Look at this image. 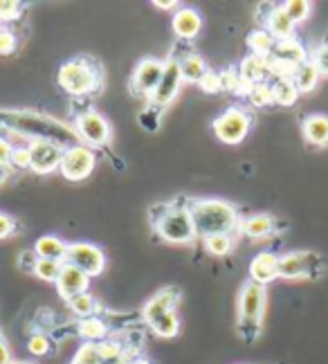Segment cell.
<instances>
[{"label": "cell", "mask_w": 328, "mask_h": 364, "mask_svg": "<svg viewBox=\"0 0 328 364\" xmlns=\"http://www.w3.org/2000/svg\"><path fill=\"white\" fill-rule=\"evenodd\" d=\"M189 212L196 228V236H203V239L213 234H232L238 225L236 207L227 200H218V198L196 200Z\"/></svg>", "instance_id": "obj_1"}, {"label": "cell", "mask_w": 328, "mask_h": 364, "mask_svg": "<svg viewBox=\"0 0 328 364\" xmlns=\"http://www.w3.org/2000/svg\"><path fill=\"white\" fill-rule=\"evenodd\" d=\"M268 292L265 286L248 282L240 288L238 295V333L243 335L245 342H254L261 333L263 315H265Z\"/></svg>", "instance_id": "obj_2"}, {"label": "cell", "mask_w": 328, "mask_h": 364, "mask_svg": "<svg viewBox=\"0 0 328 364\" xmlns=\"http://www.w3.org/2000/svg\"><path fill=\"white\" fill-rule=\"evenodd\" d=\"M99 81H102L99 70L85 59L68 61L59 68V86L75 97L95 92L99 88Z\"/></svg>", "instance_id": "obj_3"}, {"label": "cell", "mask_w": 328, "mask_h": 364, "mask_svg": "<svg viewBox=\"0 0 328 364\" xmlns=\"http://www.w3.org/2000/svg\"><path fill=\"white\" fill-rule=\"evenodd\" d=\"M324 274V261L317 252L297 250L279 257L281 279H317Z\"/></svg>", "instance_id": "obj_4"}, {"label": "cell", "mask_w": 328, "mask_h": 364, "mask_svg": "<svg viewBox=\"0 0 328 364\" xmlns=\"http://www.w3.org/2000/svg\"><path fill=\"white\" fill-rule=\"evenodd\" d=\"M5 117H9L7 124H11L14 129L34 135V139H52V142H59V139L73 135V131H68L63 124L50 117H38L32 113H7Z\"/></svg>", "instance_id": "obj_5"}, {"label": "cell", "mask_w": 328, "mask_h": 364, "mask_svg": "<svg viewBox=\"0 0 328 364\" xmlns=\"http://www.w3.org/2000/svg\"><path fill=\"white\" fill-rule=\"evenodd\" d=\"M155 230H158L160 239L169 243H191L196 239V228L191 220L189 209H169L166 214L160 216V220L155 223Z\"/></svg>", "instance_id": "obj_6"}, {"label": "cell", "mask_w": 328, "mask_h": 364, "mask_svg": "<svg viewBox=\"0 0 328 364\" xmlns=\"http://www.w3.org/2000/svg\"><path fill=\"white\" fill-rule=\"evenodd\" d=\"M250 126H252V117L243 108L232 106L218 119H213V133L225 144H240L248 137Z\"/></svg>", "instance_id": "obj_7"}, {"label": "cell", "mask_w": 328, "mask_h": 364, "mask_svg": "<svg viewBox=\"0 0 328 364\" xmlns=\"http://www.w3.org/2000/svg\"><path fill=\"white\" fill-rule=\"evenodd\" d=\"M95 164H97V156H95V151L90 146L73 144V146H65L59 169H61L63 178L79 182V180H85L92 173Z\"/></svg>", "instance_id": "obj_8"}, {"label": "cell", "mask_w": 328, "mask_h": 364, "mask_svg": "<svg viewBox=\"0 0 328 364\" xmlns=\"http://www.w3.org/2000/svg\"><path fill=\"white\" fill-rule=\"evenodd\" d=\"M68 263L77 265L88 277H99L106 268V257L104 252L92 243H73L68 247Z\"/></svg>", "instance_id": "obj_9"}, {"label": "cell", "mask_w": 328, "mask_h": 364, "mask_svg": "<svg viewBox=\"0 0 328 364\" xmlns=\"http://www.w3.org/2000/svg\"><path fill=\"white\" fill-rule=\"evenodd\" d=\"M77 135L88 146H104L110 142V126L97 110H85L77 117Z\"/></svg>", "instance_id": "obj_10"}, {"label": "cell", "mask_w": 328, "mask_h": 364, "mask_svg": "<svg viewBox=\"0 0 328 364\" xmlns=\"http://www.w3.org/2000/svg\"><path fill=\"white\" fill-rule=\"evenodd\" d=\"M164 73V61L158 59H142L131 77V88L139 97H149L160 86V79Z\"/></svg>", "instance_id": "obj_11"}, {"label": "cell", "mask_w": 328, "mask_h": 364, "mask_svg": "<svg viewBox=\"0 0 328 364\" xmlns=\"http://www.w3.org/2000/svg\"><path fill=\"white\" fill-rule=\"evenodd\" d=\"M63 146L52 139H32L30 153H32V169L36 173H50L59 169L63 160Z\"/></svg>", "instance_id": "obj_12"}, {"label": "cell", "mask_w": 328, "mask_h": 364, "mask_svg": "<svg viewBox=\"0 0 328 364\" xmlns=\"http://www.w3.org/2000/svg\"><path fill=\"white\" fill-rule=\"evenodd\" d=\"M182 81L184 79H182V73H180V61L178 59H169L164 63V73H162V79H160V86L155 88V92L151 95L153 106H158V108L169 106L171 102L176 100Z\"/></svg>", "instance_id": "obj_13"}, {"label": "cell", "mask_w": 328, "mask_h": 364, "mask_svg": "<svg viewBox=\"0 0 328 364\" xmlns=\"http://www.w3.org/2000/svg\"><path fill=\"white\" fill-rule=\"evenodd\" d=\"M90 286V277L83 270H79L73 263H63V270L56 279V290L63 299H73L75 295H81V292H88Z\"/></svg>", "instance_id": "obj_14"}, {"label": "cell", "mask_w": 328, "mask_h": 364, "mask_svg": "<svg viewBox=\"0 0 328 364\" xmlns=\"http://www.w3.org/2000/svg\"><path fill=\"white\" fill-rule=\"evenodd\" d=\"M279 277V257L273 252H261L256 255L250 263V282L268 286L270 282H275Z\"/></svg>", "instance_id": "obj_15"}, {"label": "cell", "mask_w": 328, "mask_h": 364, "mask_svg": "<svg viewBox=\"0 0 328 364\" xmlns=\"http://www.w3.org/2000/svg\"><path fill=\"white\" fill-rule=\"evenodd\" d=\"M178 297H180V290L176 288H166L162 292H158L153 299H149V304L144 306V321L151 326L155 324L160 317H164L166 313L176 311V304H178Z\"/></svg>", "instance_id": "obj_16"}, {"label": "cell", "mask_w": 328, "mask_h": 364, "mask_svg": "<svg viewBox=\"0 0 328 364\" xmlns=\"http://www.w3.org/2000/svg\"><path fill=\"white\" fill-rule=\"evenodd\" d=\"M265 32L273 36L277 43H281V41H292V36H295V23L290 21L286 9L277 7V9H273V11L268 14Z\"/></svg>", "instance_id": "obj_17"}, {"label": "cell", "mask_w": 328, "mask_h": 364, "mask_svg": "<svg viewBox=\"0 0 328 364\" xmlns=\"http://www.w3.org/2000/svg\"><path fill=\"white\" fill-rule=\"evenodd\" d=\"M302 133L310 146H328V115H308L302 124Z\"/></svg>", "instance_id": "obj_18"}, {"label": "cell", "mask_w": 328, "mask_h": 364, "mask_svg": "<svg viewBox=\"0 0 328 364\" xmlns=\"http://www.w3.org/2000/svg\"><path fill=\"white\" fill-rule=\"evenodd\" d=\"M240 79L248 86H256V83H263L265 75H270V59L256 57V54H250V57L243 59L240 63Z\"/></svg>", "instance_id": "obj_19"}, {"label": "cell", "mask_w": 328, "mask_h": 364, "mask_svg": "<svg viewBox=\"0 0 328 364\" xmlns=\"http://www.w3.org/2000/svg\"><path fill=\"white\" fill-rule=\"evenodd\" d=\"M203 18L196 9H180L174 16V32L180 38H194L201 32Z\"/></svg>", "instance_id": "obj_20"}, {"label": "cell", "mask_w": 328, "mask_h": 364, "mask_svg": "<svg viewBox=\"0 0 328 364\" xmlns=\"http://www.w3.org/2000/svg\"><path fill=\"white\" fill-rule=\"evenodd\" d=\"M68 243H63L59 236H41V239L36 241L34 245V252L38 259H52V261H65L68 257Z\"/></svg>", "instance_id": "obj_21"}, {"label": "cell", "mask_w": 328, "mask_h": 364, "mask_svg": "<svg viewBox=\"0 0 328 364\" xmlns=\"http://www.w3.org/2000/svg\"><path fill=\"white\" fill-rule=\"evenodd\" d=\"M240 230L250 239H265L275 232V218L268 214H252L240 223Z\"/></svg>", "instance_id": "obj_22"}, {"label": "cell", "mask_w": 328, "mask_h": 364, "mask_svg": "<svg viewBox=\"0 0 328 364\" xmlns=\"http://www.w3.org/2000/svg\"><path fill=\"white\" fill-rule=\"evenodd\" d=\"M270 59H275V61H281V63H288V65H302L306 63V50L295 43V38L292 41H281V43L275 46V52H273V57Z\"/></svg>", "instance_id": "obj_23"}, {"label": "cell", "mask_w": 328, "mask_h": 364, "mask_svg": "<svg viewBox=\"0 0 328 364\" xmlns=\"http://www.w3.org/2000/svg\"><path fill=\"white\" fill-rule=\"evenodd\" d=\"M319 75L322 73L317 70V65L312 63V61H306L302 65H297L295 75H292V81H295V86L299 88V92H310L312 88L317 86Z\"/></svg>", "instance_id": "obj_24"}, {"label": "cell", "mask_w": 328, "mask_h": 364, "mask_svg": "<svg viewBox=\"0 0 328 364\" xmlns=\"http://www.w3.org/2000/svg\"><path fill=\"white\" fill-rule=\"evenodd\" d=\"M180 73L184 81H194V83H201L203 77L209 73L207 63L198 57V54H187V57L180 59Z\"/></svg>", "instance_id": "obj_25"}, {"label": "cell", "mask_w": 328, "mask_h": 364, "mask_svg": "<svg viewBox=\"0 0 328 364\" xmlns=\"http://www.w3.org/2000/svg\"><path fill=\"white\" fill-rule=\"evenodd\" d=\"M273 102L279 104V106H292L299 97V88L295 86V81L283 77V79H277L273 86Z\"/></svg>", "instance_id": "obj_26"}, {"label": "cell", "mask_w": 328, "mask_h": 364, "mask_svg": "<svg viewBox=\"0 0 328 364\" xmlns=\"http://www.w3.org/2000/svg\"><path fill=\"white\" fill-rule=\"evenodd\" d=\"M248 46L252 48V54H256V57H263V59H270L275 52V46L277 41L270 36L265 30H256L248 36Z\"/></svg>", "instance_id": "obj_27"}, {"label": "cell", "mask_w": 328, "mask_h": 364, "mask_svg": "<svg viewBox=\"0 0 328 364\" xmlns=\"http://www.w3.org/2000/svg\"><path fill=\"white\" fill-rule=\"evenodd\" d=\"M77 331H79V335H81L83 340H88V344L106 338V324L99 317H85V319H81Z\"/></svg>", "instance_id": "obj_28"}, {"label": "cell", "mask_w": 328, "mask_h": 364, "mask_svg": "<svg viewBox=\"0 0 328 364\" xmlns=\"http://www.w3.org/2000/svg\"><path fill=\"white\" fill-rule=\"evenodd\" d=\"M153 333L158 335V338H176L178 331H180V317L176 311L166 313L164 317H160L155 324H151Z\"/></svg>", "instance_id": "obj_29"}, {"label": "cell", "mask_w": 328, "mask_h": 364, "mask_svg": "<svg viewBox=\"0 0 328 364\" xmlns=\"http://www.w3.org/2000/svg\"><path fill=\"white\" fill-rule=\"evenodd\" d=\"M63 263L65 261H52V259H38L36 265H34V274L43 282H54L59 279L61 270H63Z\"/></svg>", "instance_id": "obj_30"}, {"label": "cell", "mask_w": 328, "mask_h": 364, "mask_svg": "<svg viewBox=\"0 0 328 364\" xmlns=\"http://www.w3.org/2000/svg\"><path fill=\"white\" fill-rule=\"evenodd\" d=\"M205 247L213 257H225L227 252L234 247V241H232L230 234H213V236H207L205 239Z\"/></svg>", "instance_id": "obj_31"}, {"label": "cell", "mask_w": 328, "mask_h": 364, "mask_svg": "<svg viewBox=\"0 0 328 364\" xmlns=\"http://www.w3.org/2000/svg\"><path fill=\"white\" fill-rule=\"evenodd\" d=\"M70 304V311H73L77 317L85 319V317H92L95 313V297L88 295V292H81V295H75L73 299H68Z\"/></svg>", "instance_id": "obj_32"}, {"label": "cell", "mask_w": 328, "mask_h": 364, "mask_svg": "<svg viewBox=\"0 0 328 364\" xmlns=\"http://www.w3.org/2000/svg\"><path fill=\"white\" fill-rule=\"evenodd\" d=\"M283 9H286V14L290 16V21H292L295 25H299V23H304V21L310 16L312 5L306 3V0H288V3L283 5Z\"/></svg>", "instance_id": "obj_33"}, {"label": "cell", "mask_w": 328, "mask_h": 364, "mask_svg": "<svg viewBox=\"0 0 328 364\" xmlns=\"http://www.w3.org/2000/svg\"><path fill=\"white\" fill-rule=\"evenodd\" d=\"M248 100L254 106H268V104H273V88H270L268 83H256V86H250Z\"/></svg>", "instance_id": "obj_34"}, {"label": "cell", "mask_w": 328, "mask_h": 364, "mask_svg": "<svg viewBox=\"0 0 328 364\" xmlns=\"http://www.w3.org/2000/svg\"><path fill=\"white\" fill-rule=\"evenodd\" d=\"M27 351H30L32 355H36V358L48 355V351H50V340H48V335H43V333L32 335L30 342H27Z\"/></svg>", "instance_id": "obj_35"}, {"label": "cell", "mask_w": 328, "mask_h": 364, "mask_svg": "<svg viewBox=\"0 0 328 364\" xmlns=\"http://www.w3.org/2000/svg\"><path fill=\"white\" fill-rule=\"evenodd\" d=\"M11 166L16 169H32V153L30 146H14V156H11Z\"/></svg>", "instance_id": "obj_36"}, {"label": "cell", "mask_w": 328, "mask_h": 364, "mask_svg": "<svg viewBox=\"0 0 328 364\" xmlns=\"http://www.w3.org/2000/svg\"><path fill=\"white\" fill-rule=\"evenodd\" d=\"M99 362H102V358H99L97 344H85L79 348V353L73 364H99Z\"/></svg>", "instance_id": "obj_37"}, {"label": "cell", "mask_w": 328, "mask_h": 364, "mask_svg": "<svg viewBox=\"0 0 328 364\" xmlns=\"http://www.w3.org/2000/svg\"><path fill=\"white\" fill-rule=\"evenodd\" d=\"M221 77V86L223 90H238L240 83H243V79H240L238 73H234V70H225V73H218Z\"/></svg>", "instance_id": "obj_38"}, {"label": "cell", "mask_w": 328, "mask_h": 364, "mask_svg": "<svg viewBox=\"0 0 328 364\" xmlns=\"http://www.w3.org/2000/svg\"><path fill=\"white\" fill-rule=\"evenodd\" d=\"M310 61L317 65V70H319L322 75H328V43L319 46V48L315 50V54H312V59H310Z\"/></svg>", "instance_id": "obj_39"}, {"label": "cell", "mask_w": 328, "mask_h": 364, "mask_svg": "<svg viewBox=\"0 0 328 364\" xmlns=\"http://www.w3.org/2000/svg\"><path fill=\"white\" fill-rule=\"evenodd\" d=\"M18 16H21V5L18 3H5V0H0V18L14 21Z\"/></svg>", "instance_id": "obj_40"}, {"label": "cell", "mask_w": 328, "mask_h": 364, "mask_svg": "<svg viewBox=\"0 0 328 364\" xmlns=\"http://www.w3.org/2000/svg\"><path fill=\"white\" fill-rule=\"evenodd\" d=\"M201 88L205 90V92H218V90H223V86H221V77L216 75V73H209L203 77V81H201Z\"/></svg>", "instance_id": "obj_41"}, {"label": "cell", "mask_w": 328, "mask_h": 364, "mask_svg": "<svg viewBox=\"0 0 328 364\" xmlns=\"http://www.w3.org/2000/svg\"><path fill=\"white\" fill-rule=\"evenodd\" d=\"M16 50V36L9 30H0V54H9Z\"/></svg>", "instance_id": "obj_42"}, {"label": "cell", "mask_w": 328, "mask_h": 364, "mask_svg": "<svg viewBox=\"0 0 328 364\" xmlns=\"http://www.w3.org/2000/svg\"><path fill=\"white\" fill-rule=\"evenodd\" d=\"M97 348L102 360H115L120 355V346L115 342H102V344H97Z\"/></svg>", "instance_id": "obj_43"}, {"label": "cell", "mask_w": 328, "mask_h": 364, "mask_svg": "<svg viewBox=\"0 0 328 364\" xmlns=\"http://www.w3.org/2000/svg\"><path fill=\"white\" fill-rule=\"evenodd\" d=\"M14 230H16V223H14L7 214H0V241L7 239V236H11Z\"/></svg>", "instance_id": "obj_44"}, {"label": "cell", "mask_w": 328, "mask_h": 364, "mask_svg": "<svg viewBox=\"0 0 328 364\" xmlns=\"http://www.w3.org/2000/svg\"><path fill=\"white\" fill-rule=\"evenodd\" d=\"M11 156H14V146L7 142V139L0 137V164L7 166L11 162Z\"/></svg>", "instance_id": "obj_45"}, {"label": "cell", "mask_w": 328, "mask_h": 364, "mask_svg": "<svg viewBox=\"0 0 328 364\" xmlns=\"http://www.w3.org/2000/svg\"><path fill=\"white\" fill-rule=\"evenodd\" d=\"M0 364H14L11 351H9V344L5 342L3 335H0Z\"/></svg>", "instance_id": "obj_46"}, {"label": "cell", "mask_w": 328, "mask_h": 364, "mask_svg": "<svg viewBox=\"0 0 328 364\" xmlns=\"http://www.w3.org/2000/svg\"><path fill=\"white\" fill-rule=\"evenodd\" d=\"M155 7H160V9H176V3H155Z\"/></svg>", "instance_id": "obj_47"}, {"label": "cell", "mask_w": 328, "mask_h": 364, "mask_svg": "<svg viewBox=\"0 0 328 364\" xmlns=\"http://www.w3.org/2000/svg\"><path fill=\"white\" fill-rule=\"evenodd\" d=\"M5 176H7V166H3V164H0V182L5 180Z\"/></svg>", "instance_id": "obj_48"}, {"label": "cell", "mask_w": 328, "mask_h": 364, "mask_svg": "<svg viewBox=\"0 0 328 364\" xmlns=\"http://www.w3.org/2000/svg\"><path fill=\"white\" fill-rule=\"evenodd\" d=\"M133 364H151L149 360H137V362H133Z\"/></svg>", "instance_id": "obj_49"}, {"label": "cell", "mask_w": 328, "mask_h": 364, "mask_svg": "<svg viewBox=\"0 0 328 364\" xmlns=\"http://www.w3.org/2000/svg\"><path fill=\"white\" fill-rule=\"evenodd\" d=\"M14 364H34V362H14Z\"/></svg>", "instance_id": "obj_50"}, {"label": "cell", "mask_w": 328, "mask_h": 364, "mask_svg": "<svg viewBox=\"0 0 328 364\" xmlns=\"http://www.w3.org/2000/svg\"><path fill=\"white\" fill-rule=\"evenodd\" d=\"M0 21H3V18H0Z\"/></svg>", "instance_id": "obj_51"}]
</instances>
